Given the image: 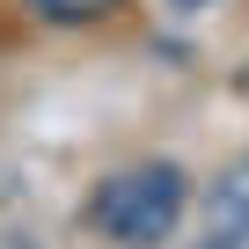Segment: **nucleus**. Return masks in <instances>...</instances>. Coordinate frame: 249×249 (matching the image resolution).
Returning a JSON list of instances; mask_svg holds the SVG:
<instances>
[{
    "label": "nucleus",
    "mask_w": 249,
    "mask_h": 249,
    "mask_svg": "<svg viewBox=\"0 0 249 249\" xmlns=\"http://www.w3.org/2000/svg\"><path fill=\"white\" fill-rule=\"evenodd\" d=\"M30 8H37L44 22H95V15L117 8V0H30Z\"/></svg>",
    "instance_id": "obj_3"
},
{
    "label": "nucleus",
    "mask_w": 249,
    "mask_h": 249,
    "mask_svg": "<svg viewBox=\"0 0 249 249\" xmlns=\"http://www.w3.org/2000/svg\"><path fill=\"white\" fill-rule=\"evenodd\" d=\"M183 198H191V176L176 161H140V169H117V176L95 183L88 220H95V234H110L124 249H154V242L176 234Z\"/></svg>",
    "instance_id": "obj_1"
},
{
    "label": "nucleus",
    "mask_w": 249,
    "mask_h": 249,
    "mask_svg": "<svg viewBox=\"0 0 249 249\" xmlns=\"http://www.w3.org/2000/svg\"><path fill=\"white\" fill-rule=\"evenodd\" d=\"M205 249H227V242H205Z\"/></svg>",
    "instance_id": "obj_5"
},
{
    "label": "nucleus",
    "mask_w": 249,
    "mask_h": 249,
    "mask_svg": "<svg viewBox=\"0 0 249 249\" xmlns=\"http://www.w3.org/2000/svg\"><path fill=\"white\" fill-rule=\"evenodd\" d=\"M213 242H227V249L249 242V169H227L213 183Z\"/></svg>",
    "instance_id": "obj_2"
},
{
    "label": "nucleus",
    "mask_w": 249,
    "mask_h": 249,
    "mask_svg": "<svg viewBox=\"0 0 249 249\" xmlns=\"http://www.w3.org/2000/svg\"><path fill=\"white\" fill-rule=\"evenodd\" d=\"M176 8H205V0H176Z\"/></svg>",
    "instance_id": "obj_4"
}]
</instances>
